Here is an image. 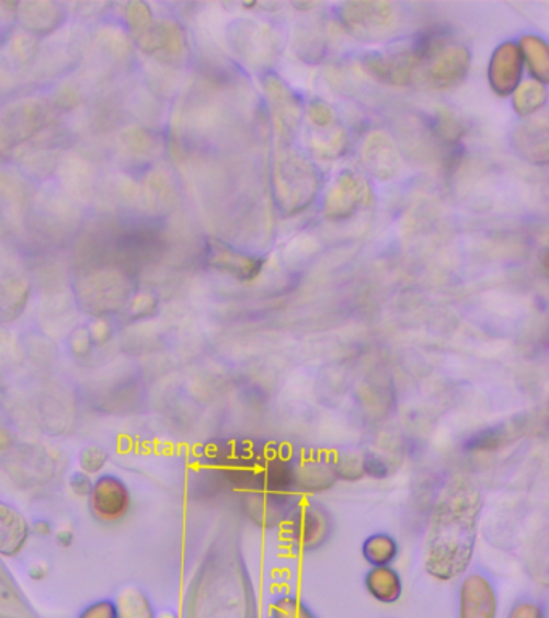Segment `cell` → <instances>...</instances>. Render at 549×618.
<instances>
[{
    "label": "cell",
    "mask_w": 549,
    "mask_h": 618,
    "mask_svg": "<svg viewBox=\"0 0 549 618\" xmlns=\"http://www.w3.org/2000/svg\"><path fill=\"white\" fill-rule=\"evenodd\" d=\"M235 41L239 54H242L253 67H264L277 55L276 34L259 23H240L237 26Z\"/></svg>",
    "instance_id": "obj_12"
},
{
    "label": "cell",
    "mask_w": 549,
    "mask_h": 618,
    "mask_svg": "<svg viewBox=\"0 0 549 618\" xmlns=\"http://www.w3.org/2000/svg\"><path fill=\"white\" fill-rule=\"evenodd\" d=\"M524 60L519 46L514 43H504L493 54L490 60V85L497 95L513 94L523 78Z\"/></svg>",
    "instance_id": "obj_11"
},
{
    "label": "cell",
    "mask_w": 549,
    "mask_h": 618,
    "mask_svg": "<svg viewBox=\"0 0 549 618\" xmlns=\"http://www.w3.org/2000/svg\"><path fill=\"white\" fill-rule=\"evenodd\" d=\"M348 139L345 129L338 122L314 128L310 137V149L321 160H335L345 153Z\"/></svg>",
    "instance_id": "obj_18"
},
{
    "label": "cell",
    "mask_w": 549,
    "mask_h": 618,
    "mask_svg": "<svg viewBox=\"0 0 549 618\" xmlns=\"http://www.w3.org/2000/svg\"><path fill=\"white\" fill-rule=\"evenodd\" d=\"M363 556L367 564L373 566L390 565L398 556L397 541L390 535H373L363 545Z\"/></svg>",
    "instance_id": "obj_21"
},
{
    "label": "cell",
    "mask_w": 549,
    "mask_h": 618,
    "mask_svg": "<svg viewBox=\"0 0 549 618\" xmlns=\"http://www.w3.org/2000/svg\"><path fill=\"white\" fill-rule=\"evenodd\" d=\"M88 503L95 520L106 525L119 524L131 513L133 494L125 480L115 473H101L92 482Z\"/></svg>",
    "instance_id": "obj_5"
},
{
    "label": "cell",
    "mask_w": 549,
    "mask_h": 618,
    "mask_svg": "<svg viewBox=\"0 0 549 618\" xmlns=\"http://www.w3.org/2000/svg\"><path fill=\"white\" fill-rule=\"evenodd\" d=\"M523 60L527 64L535 81L547 82L549 79V49L548 44L537 36H525L519 46Z\"/></svg>",
    "instance_id": "obj_19"
},
{
    "label": "cell",
    "mask_w": 549,
    "mask_h": 618,
    "mask_svg": "<svg viewBox=\"0 0 549 618\" xmlns=\"http://www.w3.org/2000/svg\"><path fill=\"white\" fill-rule=\"evenodd\" d=\"M422 64L419 81L434 89H451L468 75L471 52L458 43L428 41L421 44Z\"/></svg>",
    "instance_id": "obj_4"
},
{
    "label": "cell",
    "mask_w": 549,
    "mask_h": 618,
    "mask_svg": "<svg viewBox=\"0 0 549 618\" xmlns=\"http://www.w3.org/2000/svg\"><path fill=\"white\" fill-rule=\"evenodd\" d=\"M31 537L30 524L22 513L0 501V554L16 556Z\"/></svg>",
    "instance_id": "obj_15"
},
{
    "label": "cell",
    "mask_w": 549,
    "mask_h": 618,
    "mask_svg": "<svg viewBox=\"0 0 549 618\" xmlns=\"http://www.w3.org/2000/svg\"><path fill=\"white\" fill-rule=\"evenodd\" d=\"M513 144L516 152L534 164L545 167L549 160L548 125L545 119L527 122L517 126L513 133Z\"/></svg>",
    "instance_id": "obj_14"
},
{
    "label": "cell",
    "mask_w": 549,
    "mask_h": 618,
    "mask_svg": "<svg viewBox=\"0 0 549 618\" xmlns=\"http://www.w3.org/2000/svg\"><path fill=\"white\" fill-rule=\"evenodd\" d=\"M55 541H57V545L61 546V548H70L75 541V534L70 528H64V530H58L57 534H55Z\"/></svg>",
    "instance_id": "obj_30"
},
{
    "label": "cell",
    "mask_w": 549,
    "mask_h": 618,
    "mask_svg": "<svg viewBox=\"0 0 549 618\" xmlns=\"http://www.w3.org/2000/svg\"><path fill=\"white\" fill-rule=\"evenodd\" d=\"M422 64V47H400L382 55L365 58V68L370 77L392 85H408L419 81Z\"/></svg>",
    "instance_id": "obj_6"
},
{
    "label": "cell",
    "mask_w": 549,
    "mask_h": 618,
    "mask_svg": "<svg viewBox=\"0 0 549 618\" xmlns=\"http://www.w3.org/2000/svg\"><path fill=\"white\" fill-rule=\"evenodd\" d=\"M30 576L34 580V582H41V580H44L47 576V566L43 564L31 566Z\"/></svg>",
    "instance_id": "obj_31"
},
{
    "label": "cell",
    "mask_w": 549,
    "mask_h": 618,
    "mask_svg": "<svg viewBox=\"0 0 549 618\" xmlns=\"http://www.w3.org/2000/svg\"><path fill=\"white\" fill-rule=\"evenodd\" d=\"M113 603L118 618H157L149 596L136 586L122 590Z\"/></svg>",
    "instance_id": "obj_20"
},
{
    "label": "cell",
    "mask_w": 549,
    "mask_h": 618,
    "mask_svg": "<svg viewBox=\"0 0 549 618\" xmlns=\"http://www.w3.org/2000/svg\"><path fill=\"white\" fill-rule=\"evenodd\" d=\"M547 88L538 81H525L514 91V108L521 116L537 113L547 103Z\"/></svg>",
    "instance_id": "obj_22"
},
{
    "label": "cell",
    "mask_w": 549,
    "mask_h": 618,
    "mask_svg": "<svg viewBox=\"0 0 549 618\" xmlns=\"http://www.w3.org/2000/svg\"><path fill=\"white\" fill-rule=\"evenodd\" d=\"M108 462V453L101 446H88L79 453V470L88 476H101Z\"/></svg>",
    "instance_id": "obj_24"
},
{
    "label": "cell",
    "mask_w": 549,
    "mask_h": 618,
    "mask_svg": "<svg viewBox=\"0 0 549 618\" xmlns=\"http://www.w3.org/2000/svg\"><path fill=\"white\" fill-rule=\"evenodd\" d=\"M291 542L301 549H314L328 540L332 531L331 518L318 506H301L291 515L287 527Z\"/></svg>",
    "instance_id": "obj_10"
},
{
    "label": "cell",
    "mask_w": 549,
    "mask_h": 618,
    "mask_svg": "<svg viewBox=\"0 0 549 618\" xmlns=\"http://www.w3.org/2000/svg\"><path fill=\"white\" fill-rule=\"evenodd\" d=\"M78 618H118V616L112 599H101L89 604Z\"/></svg>",
    "instance_id": "obj_26"
},
{
    "label": "cell",
    "mask_w": 549,
    "mask_h": 618,
    "mask_svg": "<svg viewBox=\"0 0 549 618\" xmlns=\"http://www.w3.org/2000/svg\"><path fill=\"white\" fill-rule=\"evenodd\" d=\"M31 535H36V537L47 538L50 535H54V527L49 520L46 518H41V520L34 522L33 525H30Z\"/></svg>",
    "instance_id": "obj_29"
},
{
    "label": "cell",
    "mask_w": 549,
    "mask_h": 618,
    "mask_svg": "<svg viewBox=\"0 0 549 618\" xmlns=\"http://www.w3.org/2000/svg\"><path fill=\"white\" fill-rule=\"evenodd\" d=\"M365 585L367 593L380 604L398 603L403 594V583L400 573L390 565L373 566L366 573Z\"/></svg>",
    "instance_id": "obj_16"
},
{
    "label": "cell",
    "mask_w": 549,
    "mask_h": 618,
    "mask_svg": "<svg viewBox=\"0 0 549 618\" xmlns=\"http://www.w3.org/2000/svg\"><path fill=\"white\" fill-rule=\"evenodd\" d=\"M92 482H94V480H92L91 476L78 470V472H75L73 476H71L68 485H70L71 493H73L75 496L88 497L92 490Z\"/></svg>",
    "instance_id": "obj_28"
},
{
    "label": "cell",
    "mask_w": 549,
    "mask_h": 618,
    "mask_svg": "<svg viewBox=\"0 0 549 618\" xmlns=\"http://www.w3.org/2000/svg\"><path fill=\"white\" fill-rule=\"evenodd\" d=\"M157 618H180L173 610H163V613L158 614Z\"/></svg>",
    "instance_id": "obj_33"
},
{
    "label": "cell",
    "mask_w": 549,
    "mask_h": 618,
    "mask_svg": "<svg viewBox=\"0 0 549 618\" xmlns=\"http://www.w3.org/2000/svg\"><path fill=\"white\" fill-rule=\"evenodd\" d=\"M213 264L219 270L232 274L237 279L247 281V283L256 279L263 270V260L242 255V253H237L235 250L226 249V247H216Z\"/></svg>",
    "instance_id": "obj_17"
},
{
    "label": "cell",
    "mask_w": 549,
    "mask_h": 618,
    "mask_svg": "<svg viewBox=\"0 0 549 618\" xmlns=\"http://www.w3.org/2000/svg\"><path fill=\"white\" fill-rule=\"evenodd\" d=\"M346 33L363 43H382L397 33L400 13L386 0H355L345 2L339 12Z\"/></svg>",
    "instance_id": "obj_3"
},
{
    "label": "cell",
    "mask_w": 549,
    "mask_h": 618,
    "mask_svg": "<svg viewBox=\"0 0 549 618\" xmlns=\"http://www.w3.org/2000/svg\"><path fill=\"white\" fill-rule=\"evenodd\" d=\"M9 435H7V432L3 431L2 427H0V448H3V446H7V443H9Z\"/></svg>",
    "instance_id": "obj_32"
},
{
    "label": "cell",
    "mask_w": 549,
    "mask_h": 618,
    "mask_svg": "<svg viewBox=\"0 0 549 618\" xmlns=\"http://www.w3.org/2000/svg\"><path fill=\"white\" fill-rule=\"evenodd\" d=\"M369 198V187L358 174L345 171L329 188L324 201L325 218L332 221L346 219L355 215Z\"/></svg>",
    "instance_id": "obj_8"
},
{
    "label": "cell",
    "mask_w": 549,
    "mask_h": 618,
    "mask_svg": "<svg viewBox=\"0 0 549 618\" xmlns=\"http://www.w3.org/2000/svg\"><path fill=\"white\" fill-rule=\"evenodd\" d=\"M497 596L495 586L487 576L471 573L459 588V618H496Z\"/></svg>",
    "instance_id": "obj_9"
},
{
    "label": "cell",
    "mask_w": 549,
    "mask_h": 618,
    "mask_svg": "<svg viewBox=\"0 0 549 618\" xmlns=\"http://www.w3.org/2000/svg\"><path fill=\"white\" fill-rule=\"evenodd\" d=\"M273 187L284 215H298L311 205L318 194V173L304 154L283 149L274 163Z\"/></svg>",
    "instance_id": "obj_2"
},
{
    "label": "cell",
    "mask_w": 549,
    "mask_h": 618,
    "mask_svg": "<svg viewBox=\"0 0 549 618\" xmlns=\"http://www.w3.org/2000/svg\"><path fill=\"white\" fill-rule=\"evenodd\" d=\"M363 164L370 176L379 181L392 180L400 168V154L393 140L382 130L369 134L362 149Z\"/></svg>",
    "instance_id": "obj_13"
},
{
    "label": "cell",
    "mask_w": 549,
    "mask_h": 618,
    "mask_svg": "<svg viewBox=\"0 0 549 618\" xmlns=\"http://www.w3.org/2000/svg\"><path fill=\"white\" fill-rule=\"evenodd\" d=\"M308 118H310L311 125L314 128H321V126H329L338 122L334 110L322 101L310 103V106H308Z\"/></svg>",
    "instance_id": "obj_25"
},
{
    "label": "cell",
    "mask_w": 549,
    "mask_h": 618,
    "mask_svg": "<svg viewBox=\"0 0 549 618\" xmlns=\"http://www.w3.org/2000/svg\"><path fill=\"white\" fill-rule=\"evenodd\" d=\"M270 618H318L298 597L281 596L270 607Z\"/></svg>",
    "instance_id": "obj_23"
},
{
    "label": "cell",
    "mask_w": 549,
    "mask_h": 618,
    "mask_svg": "<svg viewBox=\"0 0 549 618\" xmlns=\"http://www.w3.org/2000/svg\"><path fill=\"white\" fill-rule=\"evenodd\" d=\"M264 94H266L267 106H270L277 136L281 140H290L300 128V103L286 82L274 75L264 79Z\"/></svg>",
    "instance_id": "obj_7"
},
{
    "label": "cell",
    "mask_w": 549,
    "mask_h": 618,
    "mask_svg": "<svg viewBox=\"0 0 549 618\" xmlns=\"http://www.w3.org/2000/svg\"><path fill=\"white\" fill-rule=\"evenodd\" d=\"M482 497L469 483H458L435 507L425 549V570L438 582H451L471 565Z\"/></svg>",
    "instance_id": "obj_1"
},
{
    "label": "cell",
    "mask_w": 549,
    "mask_h": 618,
    "mask_svg": "<svg viewBox=\"0 0 549 618\" xmlns=\"http://www.w3.org/2000/svg\"><path fill=\"white\" fill-rule=\"evenodd\" d=\"M507 618H547L545 610L531 600H519L511 607Z\"/></svg>",
    "instance_id": "obj_27"
}]
</instances>
